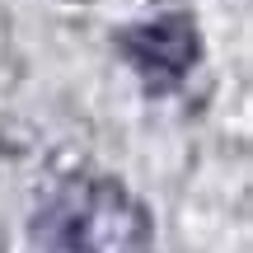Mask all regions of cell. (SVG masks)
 <instances>
[{
	"label": "cell",
	"instance_id": "cell-2",
	"mask_svg": "<svg viewBox=\"0 0 253 253\" xmlns=\"http://www.w3.org/2000/svg\"><path fill=\"white\" fill-rule=\"evenodd\" d=\"M118 47L150 89L183 84L192 75V66L202 61V33L192 24V14H160L145 24H131L118 33Z\"/></svg>",
	"mask_w": 253,
	"mask_h": 253
},
{
	"label": "cell",
	"instance_id": "cell-1",
	"mask_svg": "<svg viewBox=\"0 0 253 253\" xmlns=\"http://www.w3.org/2000/svg\"><path fill=\"white\" fill-rule=\"evenodd\" d=\"M150 211L118 178L75 183L42 220L47 253H150Z\"/></svg>",
	"mask_w": 253,
	"mask_h": 253
}]
</instances>
